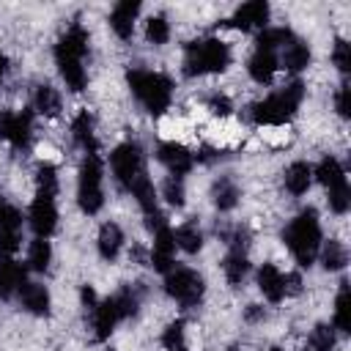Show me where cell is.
<instances>
[{
	"label": "cell",
	"mask_w": 351,
	"mask_h": 351,
	"mask_svg": "<svg viewBox=\"0 0 351 351\" xmlns=\"http://www.w3.org/2000/svg\"><path fill=\"white\" fill-rule=\"evenodd\" d=\"M85 52H88V33H85L82 25H71L55 47V60H58V71H60L63 82L77 93L88 82V74H85V66H82Z\"/></svg>",
	"instance_id": "1"
},
{
	"label": "cell",
	"mask_w": 351,
	"mask_h": 351,
	"mask_svg": "<svg viewBox=\"0 0 351 351\" xmlns=\"http://www.w3.org/2000/svg\"><path fill=\"white\" fill-rule=\"evenodd\" d=\"M282 239H285L291 255L296 258V263L310 266L321 250V225H318L315 208H304L302 214H296L288 222V228L282 230Z\"/></svg>",
	"instance_id": "2"
},
{
	"label": "cell",
	"mask_w": 351,
	"mask_h": 351,
	"mask_svg": "<svg viewBox=\"0 0 351 351\" xmlns=\"http://www.w3.org/2000/svg\"><path fill=\"white\" fill-rule=\"evenodd\" d=\"M302 99H304V85L299 80H293V82L282 85L277 93H271L269 99L252 104L250 118L258 126H282V123H288L293 118V112L299 110Z\"/></svg>",
	"instance_id": "3"
},
{
	"label": "cell",
	"mask_w": 351,
	"mask_h": 351,
	"mask_svg": "<svg viewBox=\"0 0 351 351\" xmlns=\"http://www.w3.org/2000/svg\"><path fill=\"white\" fill-rule=\"evenodd\" d=\"M230 66V49L219 38H197L189 41L184 49V74H219Z\"/></svg>",
	"instance_id": "4"
},
{
	"label": "cell",
	"mask_w": 351,
	"mask_h": 351,
	"mask_svg": "<svg viewBox=\"0 0 351 351\" xmlns=\"http://www.w3.org/2000/svg\"><path fill=\"white\" fill-rule=\"evenodd\" d=\"M126 82L132 88V93L137 96V101L151 112V115H162L170 107V96H173V85L165 74L159 71H148V69H132L126 74Z\"/></svg>",
	"instance_id": "5"
},
{
	"label": "cell",
	"mask_w": 351,
	"mask_h": 351,
	"mask_svg": "<svg viewBox=\"0 0 351 351\" xmlns=\"http://www.w3.org/2000/svg\"><path fill=\"white\" fill-rule=\"evenodd\" d=\"M101 159L96 154H88L82 167H80V181H77V203L85 214H96L104 206V192H101Z\"/></svg>",
	"instance_id": "6"
},
{
	"label": "cell",
	"mask_w": 351,
	"mask_h": 351,
	"mask_svg": "<svg viewBox=\"0 0 351 351\" xmlns=\"http://www.w3.org/2000/svg\"><path fill=\"white\" fill-rule=\"evenodd\" d=\"M165 291L170 299H176L181 307H195L200 299H203V277L195 271V269H186V266H176L167 271L165 277Z\"/></svg>",
	"instance_id": "7"
},
{
	"label": "cell",
	"mask_w": 351,
	"mask_h": 351,
	"mask_svg": "<svg viewBox=\"0 0 351 351\" xmlns=\"http://www.w3.org/2000/svg\"><path fill=\"white\" fill-rule=\"evenodd\" d=\"M110 167L115 173V178L121 181L123 189H132V184L145 176V165H143V151L137 143H121L112 154H110Z\"/></svg>",
	"instance_id": "8"
},
{
	"label": "cell",
	"mask_w": 351,
	"mask_h": 351,
	"mask_svg": "<svg viewBox=\"0 0 351 351\" xmlns=\"http://www.w3.org/2000/svg\"><path fill=\"white\" fill-rule=\"evenodd\" d=\"M33 118L27 110L22 112H0V140L11 143L14 148H25L30 143Z\"/></svg>",
	"instance_id": "9"
},
{
	"label": "cell",
	"mask_w": 351,
	"mask_h": 351,
	"mask_svg": "<svg viewBox=\"0 0 351 351\" xmlns=\"http://www.w3.org/2000/svg\"><path fill=\"white\" fill-rule=\"evenodd\" d=\"M27 219H30V228L36 230V236L38 239H47L49 233H55V228H58V208H55V197H49V195H36V200L30 203V214H27Z\"/></svg>",
	"instance_id": "10"
},
{
	"label": "cell",
	"mask_w": 351,
	"mask_h": 351,
	"mask_svg": "<svg viewBox=\"0 0 351 351\" xmlns=\"http://www.w3.org/2000/svg\"><path fill=\"white\" fill-rule=\"evenodd\" d=\"M266 22H269V3H263V0H250V3L239 5L230 19V25L239 30H263Z\"/></svg>",
	"instance_id": "11"
},
{
	"label": "cell",
	"mask_w": 351,
	"mask_h": 351,
	"mask_svg": "<svg viewBox=\"0 0 351 351\" xmlns=\"http://www.w3.org/2000/svg\"><path fill=\"white\" fill-rule=\"evenodd\" d=\"M173 258H176V239L173 230L165 225L154 233V247H151V266L156 271H170L173 269Z\"/></svg>",
	"instance_id": "12"
},
{
	"label": "cell",
	"mask_w": 351,
	"mask_h": 351,
	"mask_svg": "<svg viewBox=\"0 0 351 351\" xmlns=\"http://www.w3.org/2000/svg\"><path fill=\"white\" fill-rule=\"evenodd\" d=\"M118 321H123V318H121V313H118V307H115L112 296H110V299H104V302H99V304L90 310L93 337H96V340H107V337L112 335V329H115V324H118Z\"/></svg>",
	"instance_id": "13"
},
{
	"label": "cell",
	"mask_w": 351,
	"mask_h": 351,
	"mask_svg": "<svg viewBox=\"0 0 351 351\" xmlns=\"http://www.w3.org/2000/svg\"><path fill=\"white\" fill-rule=\"evenodd\" d=\"M156 156L170 170V176H178V178L184 173H189L192 170V162H195V156L184 145H178V143H162L159 151H156Z\"/></svg>",
	"instance_id": "14"
},
{
	"label": "cell",
	"mask_w": 351,
	"mask_h": 351,
	"mask_svg": "<svg viewBox=\"0 0 351 351\" xmlns=\"http://www.w3.org/2000/svg\"><path fill=\"white\" fill-rule=\"evenodd\" d=\"M137 14H140V3H137V0H121V3L112 8V14H110V27L115 30L118 38H132Z\"/></svg>",
	"instance_id": "15"
},
{
	"label": "cell",
	"mask_w": 351,
	"mask_h": 351,
	"mask_svg": "<svg viewBox=\"0 0 351 351\" xmlns=\"http://www.w3.org/2000/svg\"><path fill=\"white\" fill-rule=\"evenodd\" d=\"M277 66H280L277 52H271V49H258V47H255V52H252V58H250V63H247L250 77H252L255 82H261V85L271 82Z\"/></svg>",
	"instance_id": "16"
},
{
	"label": "cell",
	"mask_w": 351,
	"mask_h": 351,
	"mask_svg": "<svg viewBox=\"0 0 351 351\" xmlns=\"http://www.w3.org/2000/svg\"><path fill=\"white\" fill-rule=\"evenodd\" d=\"M19 302L33 315H49V291L38 282H25L19 288Z\"/></svg>",
	"instance_id": "17"
},
{
	"label": "cell",
	"mask_w": 351,
	"mask_h": 351,
	"mask_svg": "<svg viewBox=\"0 0 351 351\" xmlns=\"http://www.w3.org/2000/svg\"><path fill=\"white\" fill-rule=\"evenodd\" d=\"M258 288L269 302H280L285 296V285H282V271L274 263H263L258 271Z\"/></svg>",
	"instance_id": "18"
},
{
	"label": "cell",
	"mask_w": 351,
	"mask_h": 351,
	"mask_svg": "<svg viewBox=\"0 0 351 351\" xmlns=\"http://www.w3.org/2000/svg\"><path fill=\"white\" fill-rule=\"evenodd\" d=\"M22 285H25V266L11 258H3L0 261V299H8Z\"/></svg>",
	"instance_id": "19"
},
{
	"label": "cell",
	"mask_w": 351,
	"mask_h": 351,
	"mask_svg": "<svg viewBox=\"0 0 351 351\" xmlns=\"http://www.w3.org/2000/svg\"><path fill=\"white\" fill-rule=\"evenodd\" d=\"M71 134H74V143L88 151V154H96V132H93V118L88 110L77 112V118L71 121Z\"/></svg>",
	"instance_id": "20"
},
{
	"label": "cell",
	"mask_w": 351,
	"mask_h": 351,
	"mask_svg": "<svg viewBox=\"0 0 351 351\" xmlns=\"http://www.w3.org/2000/svg\"><path fill=\"white\" fill-rule=\"evenodd\" d=\"M288 71H302V69H307V63H310V49H307V44L304 41H299V38H291L282 49H280V58H277Z\"/></svg>",
	"instance_id": "21"
},
{
	"label": "cell",
	"mask_w": 351,
	"mask_h": 351,
	"mask_svg": "<svg viewBox=\"0 0 351 351\" xmlns=\"http://www.w3.org/2000/svg\"><path fill=\"white\" fill-rule=\"evenodd\" d=\"M123 247V230L115 222H104L99 230V255L104 261H115Z\"/></svg>",
	"instance_id": "22"
},
{
	"label": "cell",
	"mask_w": 351,
	"mask_h": 351,
	"mask_svg": "<svg viewBox=\"0 0 351 351\" xmlns=\"http://www.w3.org/2000/svg\"><path fill=\"white\" fill-rule=\"evenodd\" d=\"M310 181H313V170L307 162H293L285 170V189L291 195H304L310 189Z\"/></svg>",
	"instance_id": "23"
},
{
	"label": "cell",
	"mask_w": 351,
	"mask_h": 351,
	"mask_svg": "<svg viewBox=\"0 0 351 351\" xmlns=\"http://www.w3.org/2000/svg\"><path fill=\"white\" fill-rule=\"evenodd\" d=\"M211 197H214V206L219 211H230L236 203H239V186L233 178H217L214 186H211Z\"/></svg>",
	"instance_id": "24"
},
{
	"label": "cell",
	"mask_w": 351,
	"mask_h": 351,
	"mask_svg": "<svg viewBox=\"0 0 351 351\" xmlns=\"http://www.w3.org/2000/svg\"><path fill=\"white\" fill-rule=\"evenodd\" d=\"M173 239H176V247H181L184 252H200V247H203V233H200V228H197V222H184V225H178L176 228V233H173Z\"/></svg>",
	"instance_id": "25"
},
{
	"label": "cell",
	"mask_w": 351,
	"mask_h": 351,
	"mask_svg": "<svg viewBox=\"0 0 351 351\" xmlns=\"http://www.w3.org/2000/svg\"><path fill=\"white\" fill-rule=\"evenodd\" d=\"M222 269H225V280H228L230 285H241L244 277H247V271H250L247 252H228Z\"/></svg>",
	"instance_id": "26"
},
{
	"label": "cell",
	"mask_w": 351,
	"mask_h": 351,
	"mask_svg": "<svg viewBox=\"0 0 351 351\" xmlns=\"http://www.w3.org/2000/svg\"><path fill=\"white\" fill-rule=\"evenodd\" d=\"M335 326L340 332H351V288H348V282H340V291L335 299Z\"/></svg>",
	"instance_id": "27"
},
{
	"label": "cell",
	"mask_w": 351,
	"mask_h": 351,
	"mask_svg": "<svg viewBox=\"0 0 351 351\" xmlns=\"http://www.w3.org/2000/svg\"><path fill=\"white\" fill-rule=\"evenodd\" d=\"M33 104H36V110H38L41 115H47V118L60 115V93H58L52 85H38Z\"/></svg>",
	"instance_id": "28"
},
{
	"label": "cell",
	"mask_w": 351,
	"mask_h": 351,
	"mask_svg": "<svg viewBox=\"0 0 351 351\" xmlns=\"http://www.w3.org/2000/svg\"><path fill=\"white\" fill-rule=\"evenodd\" d=\"M315 178L329 189V186L346 181V170H343V165H340L335 156H324V159L318 162V167H315Z\"/></svg>",
	"instance_id": "29"
},
{
	"label": "cell",
	"mask_w": 351,
	"mask_h": 351,
	"mask_svg": "<svg viewBox=\"0 0 351 351\" xmlns=\"http://www.w3.org/2000/svg\"><path fill=\"white\" fill-rule=\"evenodd\" d=\"M321 263H324L326 271H337V269H343V266L348 263V252H346L343 241L329 239V241L324 244V250H321Z\"/></svg>",
	"instance_id": "30"
},
{
	"label": "cell",
	"mask_w": 351,
	"mask_h": 351,
	"mask_svg": "<svg viewBox=\"0 0 351 351\" xmlns=\"http://www.w3.org/2000/svg\"><path fill=\"white\" fill-rule=\"evenodd\" d=\"M291 38H293V33H291L288 27H263L261 36H258V49H271V52H277V49H282Z\"/></svg>",
	"instance_id": "31"
},
{
	"label": "cell",
	"mask_w": 351,
	"mask_h": 351,
	"mask_svg": "<svg viewBox=\"0 0 351 351\" xmlns=\"http://www.w3.org/2000/svg\"><path fill=\"white\" fill-rule=\"evenodd\" d=\"M49 261H52V247L47 239H33L30 241V250H27V263L30 269L36 271H47L49 269Z\"/></svg>",
	"instance_id": "32"
},
{
	"label": "cell",
	"mask_w": 351,
	"mask_h": 351,
	"mask_svg": "<svg viewBox=\"0 0 351 351\" xmlns=\"http://www.w3.org/2000/svg\"><path fill=\"white\" fill-rule=\"evenodd\" d=\"M304 351H335V332L326 326V324H318L307 343H304Z\"/></svg>",
	"instance_id": "33"
},
{
	"label": "cell",
	"mask_w": 351,
	"mask_h": 351,
	"mask_svg": "<svg viewBox=\"0 0 351 351\" xmlns=\"http://www.w3.org/2000/svg\"><path fill=\"white\" fill-rule=\"evenodd\" d=\"M36 184H38V192H41V195L55 197V192H58V170H55L49 162L38 165V170H36Z\"/></svg>",
	"instance_id": "34"
},
{
	"label": "cell",
	"mask_w": 351,
	"mask_h": 351,
	"mask_svg": "<svg viewBox=\"0 0 351 351\" xmlns=\"http://www.w3.org/2000/svg\"><path fill=\"white\" fill-rule=\"evenodd\" d=\"M326 192H329V208H332L335 214H346L348 206H351V189H348V181L335 184V186H329Z\"/></svg>",
	"instance_id": "35"
},
{
	"label": "cell",
	"mask_w": 351,
	"mask_h": 351,
	"mask_svg": "<svg viewBox=\"0 0 351 351\" xmlns=\"http://www.w3.org/2000/svg\"><path fill=\"white\" fill-rule=\"evenodd\" d=\"M162 346L167 351H186V337H184V321H173L167 324L165 335H162Z\"/></svg>",
	"instance_id": "36"
},
{
	"label": "cell",
	"mask_w": 351,
	"mask_h": 351,
	"mask_svg": "<svg viewBox=\"0 0 351 351\" xmlns=\"http://www.w3.org/2000/svg\"><path fill=\"white\" fill-rule=\"evenodd\" d=\"M145 38L151 41V44H165L167 38H170V25H167V19L165 16H151L148 19V25H145Z\"/></svg>",
	"instance_id": "37"
},
{
	"label": "cell",
	"mask_w": 351,
	"mask_h": 351,
	"mask_svg": "<svg viewBox=\"0 0 351 351\" xmlns=\"http://www.w3.org/2000/svg\"><path fill=\"white\" fill-rule=\"evenodd\" d=\"M162 197H165L170 206L181 208V206H184V181H181L178 176H167V181L162 184Z\"/></svg>",
	"instance_id": "38"
},
{
	"label": "cell",
	"mask_w": 351,
	"mask_h": 351,
	"mask_svg": "<svg viewBox=\"0 0 351 351\" xmlns=\"http://www.w3.org/2000/svg\"><path fill=\"white\" fill-rule=\"evenodd\" d=\"M332 60H335V66H337L343 74H346V71H351V47H348V41H346V38H337V41H335Z\"/></svg>",
	"instance_id": "39"
},
{
	"label": "cell",
	"mask_w": 351,
	"mask_h": 351,
	"mask_svg": "<svg viewBox=\"0 0 351 351\" xmlns=\"http://www.w3.org/2000/svg\"><path fill=\"white\" fill-rule=\"evenodd\" d=\"M19 225H22V214L0 200V230H19Z\"/></svg>",
	"instance_id": "40"
},
{
	"label": "cell",
	"mask_w": 351,
	"mask_h": 351,
	"mask_svg": "<svg viewBox=\"0 0 351 351\" xmlns=\"http://www.w3.org/2000/svg\"><path fill=\"white\" fill-rule=\"evenodd\" d=\"M19 250V230H0V255L11 258Z\"/></svg>",
	"instance_id": "41"
},
{
	"label": "cell",
	"mask_w": 351,
	"mask_h": 351,
	"mask_svg": "<svg viewBox=\"0 0 351 351\" xmlns=\"http://www.w3.org/2000/svg\"><path fill=\"white\" fill-rule=\"evenodd\" d=\"M208 110H211L214 115H230L233 104H230V99H228V96L214 93V96H208Z\"/></svg>",
	"instance_id": "42"
},
{
	"label": "cell",
	"mask_w": 351,
	"mask_h": 351,
	"mask_svg": "<svg viewBox=\"0 0 351 351\" xmlns=\"http://www.w3.org/2000/svg\"><path fill=\"white\" fill-rule=\"evenodd\" d=\"M351 93H348V85H340V90H337V96H335V107H337V112L343 115V118H348L351 115V99H348Z\"/></svg>",
	"instance_id": "43"
},
{
	"label": "cell",
	"mask_w": 351,
	"mask_h": 351,
	"mask_svg": "<svg viewBox=\"0 0 351 351\" xmlns=\"http://www.w3.org/2000/svg\"><path fill=\"white\" fill-rule=\"evenodd\" d=\"M282 285H285V296H288V293H299V291H302V277H299L296 271L282 274Z\"/></svg>",
	"instance_id": "44"
},
{
	"label": "cell",
	"mask_w": 351,
	"mask_h": 351,
	"mask_svg": "<svg viewBox=\"0 0 351 351\" xmlns=\"http://www.w3.org/2000/svg\"><path fill=\"white\" fill-rule=\"evenodd\" d=\"M82 304H85L88 310H93V307L99 304V299H96V291H93L90 285H85V288H82Z\"/></svg>",
	"instance_id": "45"
},
{
	"label": "cell",
	"mask_w": 351,
	"mask_h": 351,
	"mask_svg": "<svg viewBox=\"0 0 351 351\" xmlns=\"http://www.w3.org/2000/svg\"><path fill=\"white\" fill-rule=\"evenodd\" d=\"M258 318H263V310L258 304H250L247 307V321H258Z\"/></svg>",
	"instance_id": "46"
},
{
	"label": "cell",
	"mask_w": 351,
	"mask_h": 351,
	"mask_svg": "<svg viewBox=\"0 0 351 351\" xmlns=\"http://www.w3.org/2000/svg\"><path fill=\"white\" fill-rule=\"evenodd\" d=\"M5 69H8V60H5V55L0 52V82H3V77H5Z\"/></svg>",
	"instance_id": "47"
},
{
	"label": "cell",
	"mask_w": 351,
	"mask_h": 351,
	"mask_svg": "<svg viewBox=\"0 0 351 351\" xmlns=\"http://www.w3.org/2000/svg\"><path fill=\"white\" fill-rule=\"evenodd\" d=\"M269 351H282V348H269Z\"/></svg>",
	"instance_id": "48"
}]
</instances>
